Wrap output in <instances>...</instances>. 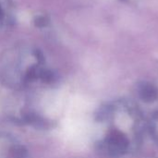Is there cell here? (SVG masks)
I'll use <instances>...</instances> for the list:
<instances>
[{"instance_id": "6da1fadb", "label": "cell", "mask_w": 158, "mask_h": 158, "mask_svg": "<svg viewBox=\"0 0 158 158\" xmlns=\"http://www.w3.org/2000/svg\"><path fill=\"white\" fill-rule=\"evenodd\" d=\"M141 93L145 100H153L156 97V90L151 85H143Z\"/></svg>"}, {"instance_id": "7a4b0ae2", "label": "cell", "mask_w": 158, "mask_h": 158, "mask_svg": "<svg viewBox=\"0 0 158 158\" xmlns=\"http://www.w3.org/2000/svg\"><path fill=\"white\" fill-rule=\"evenodd\" d=\"M5 20H6V11H5L3 6L0 3V27H2Z\"/></svg>"}]
</instances>
